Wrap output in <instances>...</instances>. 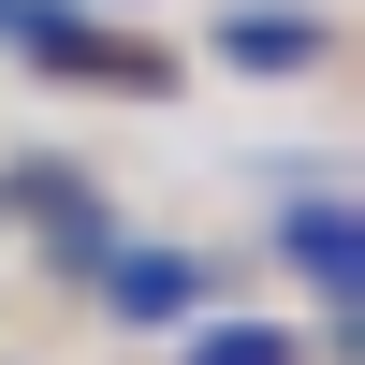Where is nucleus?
I'll return each mask as SVG.
<instances>
[{
    "label": "nucleus",
    "instance_id": "nucleus-1",
    "mask_svg": "<svg viewBox=\"0 0 365 365\" xmlns=\"http://www.w3.org/2000/svg\"><path fill=\"white\" fill-rule=\"evenodd\" d=\"M0 44H15L29 73H58V88H132V103H161V88H175V58L146 44V29L88 15V0H15V15H0Z\"/></svg>",
    "mask_w": 365,
    "mask_h": 365
},
{
    "label": "nucleus",
    "instance_id": "nucleus-2",
    "mask_svg": "<svg viewBox=\"0 0 365 365\" xmlns=\"http://www.w3.org/2000/svg\"><path fill=\"white\" fill-rule=\"evenodd\" d=\"M292 175H307V190L278 205V263H292V278H307L322 307L351 322V307H365V205H351V190H336L322 161H292Z\"/></svg>",
    "mask_w": 365,
    "mask_h": 365
},
{
    "label": "nucleus",
    "instance_id": "nucleus-3",
    "mask_svg": "<svg viewBox=\"0 0 365 365\" xmlns=\"http://www.w3.org/2000/svg\"><path fill=\"white\" fill-rule=\"evenodd\" d=\"M205 58H234V73H322L336 58V15L322 0H220Z\"/></svg>",
    "mask_w": 365,
    "mask_h": 365
},
{
    "label": "nucleus",
    "instance_id": "nucleus-4",
    "mask_svg": "<svg viewBox=\"0 0 365 365\" xmlns=\"http://www.w3.org/2000/svg\"><path fill=\"white\" fill-rule=\"evenodd\" d=\"M0 220H29L58 263H103L117 234H103V190H88L73 161H0Z\"/></svg>",
    "mask_w": 365,
    "mask_h": 365
},
{
    "label": "nucleus",
    "instance_id": "nucleus-5",
    "mask_svg": "<svg viewBox=\"0 0 365 365\" xmlns=\"http://www.w3.org/2000/svg\"><path fill=\"white\" fill-rule=\"evenodd\" d=\"M88 278H103V307L132 322V336H175V322H205V292H220L190 249H103Z\"/></svg>",
    "mask_w": 365,
    "mask_h": 365
},
{
    "label": "nucleus",
    "instance_id": "nucleus-6",
    "mask_svg": "<svg viewBox=\"0 0 365 365\" xmlns=\"http://www.w3.org/2000/svg\"><path fill=\"white\" fill-rule=\"evenodd\" d=\"M175 336H190V365H292L278 322H175Z\"/></svg>",
    "mask_w": 365,
    "mask_h": 365
},
{
    "label": "nucleus",
    "instance_id": "nucleus-7",
    "mask_svg": "<svg viewBox=\"0 0 365 365\" xmlns=\"http://www.w3.org/2000/svg\"><path fill=\"white\" fill-rule=\"evenodd\" d=\"M0 15H15V0H0Z\"/></svg>",
    "mask_w": 365,
    "mask_h": 365
},
{
    "label": "nucleus",
    "instance_id": "nucleus-8",
    "mask_svg": "<svg viewBox=\"0 0 365 365\" xmlns=\"http://www.w3.org/2000/svg\"><path fill=\"white\" fill-rule=\"evenodd\" d=\"M132 15H146V0H132Z\"/></svg>",
    "mask_w": 365,
    "mask_h": 365
}]
</instances>
